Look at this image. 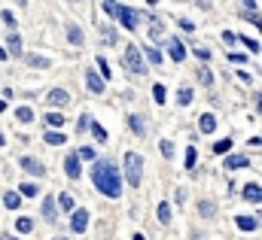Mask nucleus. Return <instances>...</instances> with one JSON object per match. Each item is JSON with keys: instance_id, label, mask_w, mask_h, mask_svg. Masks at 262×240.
Masks as SVG:
<instances>
[{"instance_id": "nucleus-1", "label": "nucleus", "mask_w": 262, "mask_h": 240, "mask_svg": "<svg viewBox=\"0 0 262 240\" xmlns=\"http://www.w3.org/2000/svg\"><path fill=\"white\" fill-rule=\"evenodd\" d=\"M92 179H95V186L101 195H107V198H119L122 195V176H119V167L107 161V158H101V161H95L92 167Z\"/></svg>"}, {"instance_id": "nucleus-2", "label": "nucleus", "mask_w": 262, "mask_h": 240, "mask_svg": "<svg viewBox=\"0 0 262 240\" xmlns=\"http://www.w3.org/2000/svg\"><path fill=\"white\" fill-rule=\"evenodd\" d=\"M125 176H128L131 186H140V179H143V158L138 152H125Z\"/></svg>"}, {"instance_id": "nucleus-3", "label": "nucleus", "mask_w": 262, "mask_h": 240, "mask_svg": "<svg viewBox=\"0 0 262 240\" xmlns=\"http://www.w3.org/2000/svg\"><path fill=\"white\" fill-rule=\"evenodd\" d=\"M125 67H128V70H134V73H146V64H143V58H140V49L138 46H128V49H125Z\"/></svg>"}, {"instance_id": "nucleus-4", "label": "nucleus", "mask_w": 262, "mask_h": 240, "mask_svg": "<svg viewBox=\"0 0 262 240\" xmlns=\"http://www.w3.org/2000/svg\"><path fill=\"white\" fill-rule=\"evenodd\" d=\"M119 18H122V25L128 28V31H134L140 25V13L138 9H128V6H122V13H119Z\"/></svg>"}, {"instance_id": "nucleus-5", "label": "nucleus", "mask_w": 262, "mask_h": 240, "mask_svg": "<svg viewBox=\"0 0 262 240\" xmlns=\"http://www.w3.org/2000/svg\"><path fill=\"white\" fill-rule=\"evenodd\" d=\"M70 228H73V234H83L86 228H88V210H73Z\"/></svg>"}, {"instance_id": "nucleus-6", "label": "nucleus", "mask_w": 262, "mask_h": 240, "mask_svg": "<svg viewBox=\"0 0 262 240\" xmlns=\"http://www.w3.org/2000/svg\"><path fill=\"white\" fill-rule=\"evenodd\" d=\"M168 52H171V61L183 64V58H186V46L180 43V40H168Z\"/></svg>"}, {"instance_id": "nucleus-7", "label": "nucleus", "mask_w": 262, "mask_h": 240, "mask_svg": "<svg viewBox=\"0 0 262 240\" xmlns=\"http://www.w3.org/2000/svg\"><path fill=\"white\" fill-rule=\"evenodd\" d=\"M21 170H28V174H34V176H43V174H46V167H43L40 161H37V158H21Z\"/></svg>"}, {"instance_id": "nucleus-8", "label": "nucleus", "mask_w": 262, "mask_h": 240, "mask_svg": "<svg viewBox=\"0 0 262 240\" xmlns=\"http://www.w3.org/2000/svg\"><path fill=\"white\" fill-rule=\"evenodd\" d=\"M86 85H88V91L101 95V91H104V79H101L98 73H92V70H86Z\"/></svg>"}, {"instance_id": "nucleus-9", "label": "nucleus", "mask_w": 262, "mask_h": 240, "mask_svg": "<svg viewBox=\"0 0 262 240\" xmlns=\"http://www.w3.org/2000/svg\"><path fill=\"white\" fill-rule=\"evenodd\" d=\"M64 170H67V176H70V179H79V158H76V152L64 158Z\"/></svg>"}, {"instance_id": "nucleus-10", "label": "nucleus", "mask_w": 262, "mask_h": 240, "mask_svg": "<svg viewBox=\"0 0 262 240\" xmlns=\"http://www.w3.org/2000/svg\"><path fill=\"white\" fill-rule=\"evenodd\" d=\"M244 198H247L250 204H262V186H256V182H247Z\"/></svg>"}, {"instance_id": "nucleus-11", "label": "nucleus", "mask_w": 262, "mask_h": 240, "mask_svg": "<svg viewBox=\"0 0 262 240\" xmlns=\"http://www.w3.org/2000/svg\"><path fill=\"white\" fill-rule=\"evenodd\" d=\"M238 228H241V231H256L259 228V219H253V216H238Z\"/></svg>"}, {"instance_id": "nucleus-12", "label": "nucleus", "mask_w": 262, "mask_h": 240, "mask_svg": "<svg viewBox=\"0 0 262 240\" xmlns=\"http://www.w3.org/2000/svg\"><path fill=\"white\" fill-rule=\"evenodd\" d=\"M67 100H70V95H67L64 88H55V91H49V104H58V107H64Z\"/></svg>"}, {"instance_id": "nucleus-13", "label": "nucleus", "mask_w": 262, "mask_h": 240, "mask_svg": "<svg viewBox=\"0 0 262 240\" xmlns=\"http://www.w3.org/2000/svg\"><path fill=\"white\" fill-rule=\"evenodd\" d=\"M198 128H201L204 134H213V128H216V119L210 116V112H204V116L198 119Z\"/></svg>"}, {"instance_id": "nucleus-14", "label": "nucleus", "mask_w": 262, "mask_h": 240, "mask_svg": "<svg viewBox=\"0 0 262 240\" xmlns=\"http://www.w3.org/2000/svg\"><path fill=\"white\" fill-rule=\"evenodd\" d=\"M250 161H247V155H229L226 158V167L229 170H238V167H247Z\"/></svg>"}, {"instance_id": "nucleus-15", "label": "nucleus", "mask_w": 262, "mask_h": 240, "mask_svg": "<svg viewBox=\"0 0 262 240\" xmlns=\"http://www.w3.org/2000/svg\"><path fill=\"white\" fill-rule=\"evenodd\" d=\"M67 40H70L73 46L83 43V31H79V25H67Z\"/></svg>"}, {"instance_id": "nucleus-16", "label": "nucleus", "mask_w": 262, "mask_h": 240, "mask_svg": "<svg viewBox=\"0 0 262 240\" xmlns=\"http://www.w3.org/2000/svg\"><path fill=\"white\" fill-rule=\"evenodd\" d=\"M43 137H46V143H49V146H61V143L67 140V137H64L61 131H46Z\"/></svg>"}, {"instance_id": "nucleus-17", "label": "nucleus", "mask_w": 262, "mask_h": 240, "mask_svg": "<svg viewBox=\"0 0 262 240\" xmlns=\"http://www.w3.org/2000/svg\"><path fill=\"white\" fill-rule=\"evenodd\" d=\"M3 204H6L9 210H16L18 204H21V195H18V192H6V195H3Z\"/></svg>"}, {"instance_id": "nucleus-18", "label": "nucleus", "mask_w": 262, "mask_h": 240, "mask_svg": "<svg viewBox=\"0 0 262 240\" xmlns=\"http://www.w3.org/2000/svg\"><path fill=\"white\" fill-rule=\"evenodd\" d=\"M43 219H55V198H46V201H43Z\"/></svg>"}, {"instance_id": "nucleus-19", "label": "nucleus", "mask_w": 262, "mask_h": 240, "mask_svg": "<svg viewBox=\"0 0 262 240\" xmlns=\"http://www.w3.org/2000/svg\"><path fill=\"white\" fill-rule=\"evenodd\" d=\"M88 128H92V134H95V140H98V143H107V131H104V125L92 122V125H88Z\"/></svg>"}, {"instance_id": "nucleus-20", "label": "nucleus", "mask_w": 262, "mask_h": 240, "mask_svg": "<svg viewBox=\"0 0 262 240\" xmlns=\"http://www.w3.org/2000/svg\"><path fill=\"white\" fill-rule=\"evenodd\" d=\"M18 195H28V198H34V195H40V186H34V182H21Z\"/></svg>"}, {"instance_id": "nucleus-21", "label": "nucleus", "mask_w": 262, "mask_h": 240, "mask_svg": "<svg viewBox=\"0 0 262 240\" xmlns=\"http://www.w3.org/2000/svg\"><path fill=\"white\" fill-rule=\"evenodd\" d=\"M28 64H34V67H40V70H46V67L52 64L49 58H43V55H31V58H28Z\"/></svg>"}, {"instance_id": "nucleus-22", "label": "nucleus", "mask_w": 262, "mask_h": 240, "mask_svg": "<svg viewBox=\"0 0 262 240\" xmlns=\"http://www.w3.org/2000/svg\"><path fill=\"white\" fill-rule=\"evenodd\" d=\"M16 119H18V122H31V119H34V110H31V107H18V110H16Z\"/></svg>"}, {"instance_id": "nucleus-23", "label": "nucleus", "mask_w": 262, "mask_h": 240, "mask_svg": "<svg viewBox=\"0 0 262 240\" xmlns=\"http://www.w3.org/2000/svg\"><path fill=\"white\" fill-rule=\"evenodd\" d=\"M131 128H134V134H138V137H143V134H146V125H143V119H140V116H131Z\"/></svg>"}, {"instance_id": "nucleus-24", "label": "nucleus", "mask_w": 262, "mask_h": 240, "mask_svg": "<svg viewBox=\"0 0 262 240\" xmlns=\"http://www.w3.org/2000/svg\"><path fill=\"white\" fill-rule=\"evenodd\" d=\"M158 222H171V204H158Z\"/></svg>"}, {"instance_id": "nucleus-25", "label": "nucleus", "mask_w": 262, "mask_h": 240, "mask_svg": "<svg viewBox=\"0 0 262 240\" xmlns=\"http://www.w3.org/2000/svg\"><path fill=\"white\" fill-rule=\"evenodd\" d=\"M9 55H21V37H9Z\"/></svg>"}, {"instance_id": "nucleus-26", "label": "nucleus", "mask_w": 262, "mask_h": 240, "mask_svg": "<svg viewBox=\"0 0 262 240\" xmlns=\"http://www.w3.org/2000/svg\"><path fill=\"white\" fill-rule=\"evenodd\" d=\"M198 213L210 219V216H213V201H198Z\"/></svg>"}, {"instance_id": "nucleus-27", "label": "nucleus", "mask_w": 262, "mask_h": 240, "mask_svg": "<svg viewBox=\"0 0 262 240\" xmlns=\"http://www.w3.org/2000/svg\"><path fill=\"white\" fill-rule=\"evenodd\" d=\"M104 13H107V16H113V18H119L122 3H104Z\"/></svg>"}, {"instance_id": "nucleus-28", "label": "nucleus", "mask_w": 262, "mask_h": 240, "mask_svg": "<svg viewBox=\"0 0 262 240\" xmlns=\"http://www.w3.org/2000/svg\"><path fill=\"white\" fill-rule=\"evenodd\" d=\"M238 40H241V43H244V46H247V49H250V52H253V55H256V52L262 49V46H259V43H256L253 37H238Z\"/></svg>"}, {"instance_id": "nucleus-29", "label": "nucleus", "mask_w": 262, "mask_h": 240, "mask_svg": "<svg viewBox=\"0 0 262 240\" xmlns=\"http://www.w3.org/2000/svg\"><path fill=\"white\" fill-rule=\"evenodd\" d=\"M153 97H156V104L162 107L165 104V85H153Z\"/></svg>"}, {"instance_id": "nucleus-30", "label": "nucleus", "mask_w": 262, "mask_h": 240, "mask_svg": "<svg viewBox=\"0 0 262 240\" xmlns=\"http://www.w3.org/2000/svg\"><path fill=\"white\" fill-rule=\"evenodd\" d=\"M146 58H150V64H162V55H158L156 46H150V49H146Z\"/></svg>"}, {"instance_id": "nucleus-31", "label": "nucleus", "mask_w": 262, "mask_h": 240, "mask_svg": "<svg viewBox=\"0 0 262 240\" xmlns=\"http://www.w3.org/2000/svg\"><path fill=\"white\" fill-rule=\"evenodd\" d=\"M16 228H18V231H21V234H25V231H31V228H34V222L28 219V216H21V219L16 222Z\"/></svg>"}, {"instance_id": "nucleus-32", "label": "nucleus", "mask_w": 262, "mask_h": 240, "mask_svg": "<svg viewBox=\"0 0 262 240\" xmlns=\"http://www.w3.org/2000/svg\"><path fill=\"white\" fill-rule=\"evenodd\" d=\"M46 122H49V125H58V128H61V125H64V112H49Z\"/></svg>"}, {"instance_id": "nucleus-33", "label": "nucleus", "mask_w": 262, "mask_h": 240, "mask_svg": "<svg viewBox=\"0 0 262 240\" xmlns=\"http://www.w3.org/2000/svg\"><path fill=\"white\" fill-rule=\"evenodd\" d=\"M195 158H198V155H195V149L189 146V149H186V161H183V164H186V170H192V167H195Z\"/></svg>"}, {"instance_id": "nucleus-34", "label": "nucleus", "mask_w": 262, "mask_h": 240, "mask_svg": "<svg viewBox=\"0 0 262 240\" xmlns=\"http://www.w3.org/2000/svg\"><path fill=\"white\" fill-rule=\"evenodd\" d=\"M232 149V137L229 140H220V143H213V152H229Z\"/></svg>"}, {"instance_id": "nucleus-35", "label": "nucleus", "mask_w": 262, "mask_h": 240, "mask_svg": "<svg viewBox=\"0 0 262 240\" xmlns=\"http://www.w3.org/2000/svg\"><path fill=\"white\" fill-rule=\"evenodd\" d=\"M198 79H201L204 85H213V76H210V70H208V67H201V70H198Z\"/></svg>"}, {"instance_id": "nucleus-36", "label": "nucleus", "mask_w": 262, "mask_h": 240, "mask_svg": "<svg viewBox=\"0 0 262 240\" xmlns=\"http://www.w3.org/2000/svg\"><path fill=\"white\" fill-rule=\"evenodd\" d=\"M177 100H180V104H189V100H192V88H180V95H177Z\"/></svg>"}, {"instance_id": "nucleus-37", "label": "nucleus", "mask_w": 262, "mask_h": 240, "mask_svg": "<svg viewBox=\"0 0 262 240\" xmlns=\"http://www.w3.org/2000/svg\"><path fill=\"white\" fill-rule=\"evenodd\" d=\"M58 204H61V210H73V198L67 195V192H64L61 198H58Z\"/></svg>"}, {"instance_id": "nucleus-38", "label": "nucleus", "mask_w": 262, "mask_h": 240, "mask_svg": "<svg viewBox=\"0 0 262 240\" xmlns=\"http://www.w3.org/2000/svg\"><path fill=\"white\" fill-rule=\"evenodd\" d=\"M162 155H165V158L174 155V143H171V140H162Z\"/></svg>"}, {"instance_id": "nucleus-39", "label": "nucleus", "mask_w": 262, "mask_h": 240, "mask_svg": "<svg viewBox=\"0 0 262 240\" xmlns=\"http://www.w3.org/2000/svg\"><path fill=\"white\" fill-rule=\"evenodd\" d=\"M3 25H6L9 31H13V28H16V16H13V13H9V9H6V13H3Z\"/></svg>"}, {"instance_id": "nucleus-40", "label": "nucleus", "mask_w": 262, "mask_h": 240, "mask_svg": "<svg viewBox=\"0 0 262 240\" xmlns=\"http://www.w3.org/2000/svg\"><path fill=\"white\" fill-rule=\"evenodd\" d=\"M223 43H226V46H235V43H238V33L226 31V33H223Z\"/></svg>"}, {"instance_id": "nucleus-41", "label": "nucleus", "mask_w": 262, "mask_h": 240, "mask_svg": "<svg viewBox=\"0 0 262 240\" xmlns=\"http://www.w3.org/2000/svg\"><path fill=\"white\" fill-rule=\"evenodd\" d=\"M76 158H95V149H92V146H83V149L76 152Z\"/></svg>"}, {"instance_id": "nucleus-42", "label": "nucleus", "mask_w": 262, "mask_h": 240, "mask_svg": "<svg viewBox=\"0 0 262 240\" xmlns=\"http://www.w3.org/2000/svg\"><path fill=\"white\" fill-rule=\"evenodd\" d=\"M88 125H92V119H88V116H86V112H83V116H79V122H76V128H79V131H86V128H88Z\"/></svg>"}, {"instance_id": "nucleus-43", "label": "nucleus", "mask_w": 262, "mask_h": 240, "mask_svg": "<svg viewBox=\"0 0 262 240\" xmlns=\"http://www.w3.org/2000/svg\"><path fill=\"white\" fill-rule=\"evenodd\" d=\"M195 55H198V58H201V61H208V58H210V52H208V49H204V46H198V49H195Z\"/></svg>"}, {"instance_id": "nucleus-44", "label": "nucleus", "mask_w": 262, "mask_h": 240, "mask_svg": "<svg viewBox=\"0 0 262 240\" xmlns=\"http://www.w3.org/2000/svg\"><path fill=\"white\" fill-rule=\"evenodd\" d=\"M98 64H101V73L110 79V67H107V61H104V58H98Z\"/></svg>"}, {"instance_id": "nucleus-45", "label": "nucleus", "mask_w": 262, "mask_h": 240, "mask_svg": "<svg viewBox=\"0 0 262 240\" xmlns=\"http://www.w3.org/2000/svg\"><path fill=\"white\" fill-rule=\"evenodd\" d=\"M0 240H18V237H13V234H3V237H0Z\"/></svg>"}, {"instance_id": "nucleus-46", "label": "nucleus", "mask_w": 262, "mask_h": 240, "mask_svg": "<svg viewBox=\"0 0 262 240\" xmlns=\"http://www.w3.org/2000/svg\"><path fill=\"white\" fill-rule=\"evenodd\" d=\"M0 61H6V49H0Z\"/></svg>"}, {"instance_id": "nucleus-47", "label": "nucleus", "mask_w": 262, "mask_h": 240, "mask_svg": "<svg viewBox=\"0 0 262 240\" xmlns=\"http://www.w3.org/2000/svg\"><path fill=\"white\" fill-rule=\"evenodd\" d=\"M256 104H259V112H262V95H259V97H256Z\"/></svg>"}, {"instance_id": "nucleus-48", "label": "nucleus", "mask_w": 262, "mask_h": 240, "mask_svg": "<svg viewBox=\"0 0 262 240\" xmlns=\"http://www.w3.org/2000/svg\"><path fill=\"white\" fill-rule=\"evenodd\" d=\"M3 110H6V104H3V100H0V112H3Z\"/></svg>"}, {"instance_id": "nucleus-49", "label": "nucleus", "mask_w": 262, "mask_h": 240, "mask_svg": "<svg viewBox=\"0 0 262 240\" xmlns=\"http://www.w3.org/2000/svg\"><path fill=\"white\" fill-rule=\"evenodd\" d=\"M3 143H6V140H3V134H0V146H3Z\"/></svg>"}, {"instance_id": "nucleus-50", "label": "nucleus", "mask_w": 262, "mask_h": 240, "mask_svg": "<svg viewBox=\"0 0 262 240\" xmlns=\"http://www.w3.org/2000/svg\"><path fill=\"white\" fill-rule=\"evenodd\" d=\"M55 240H64V237H55Z\"/></svg>"}]
</instances>
